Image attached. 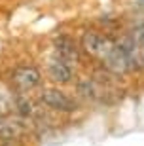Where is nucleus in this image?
Here are the masks:
<instances>
[{
    "label": "nucleus",
    "instance_id": "2",
    "mask_svg": "<svg viewBox=\"0 0 144 146\" xmlns=\"http://www.w3.org/2000/svg\"><path fill=\"white\" fill-rule=\"evenodd\" d=\"M40 101H42L48 108L57 110V112H74L78 108V104L68 93L61 91V89H55V87H49V89H44L42 95H40Z\"/></svg>",
    "mask_w": 144,
    "mask_h": 146
},
{
    "label": "nucleus",
    "instance_id": "1",
    "mask_svg": "<svg viewBox=\"0 0 144 146\" xmlns=\"http://www.w3.org/2000/svg\"><path fill=\"white\" fill-rule=\"evenodd\" d=\"M116 42H112L108 36L101 33H95V31H89V33H84L82 36V48L84 51H87L89 55L97 57V59L104 61L108 57V53L114 49Z\"/></svg>",
    "mask_w": 144,
    "mask_h": 146
},
{
    "label": "nucleus",
    "instance_id": "6",
    "mask_svg": "<svg viewBox=\"0 0 144 146\" xmlns=\"http://www.w3.org/2000/svg\"><path fill=\"white\" fill-rule=\"evenodd\" d=\"M15 133H17L15 125H11V123H8V121H2V119H0V139H13Z\"/></svg>",
    "mask_w": 144,
    "mask_h": 146
},
{
    "label": "nucleus",
    "instance_id": "4",
    "mask_svg": "<svg viewBox=\"0 0 144 146\" xmlns=\"http://www.w3.org/2000/svg\"><path fill=\"white\" fill-rule=\"evenodd\" d=\"M48 76L53 84L64 86V84H70V82H72V78H74V68H72L70 63H66V61H63L61 57L55 55V57H51V59L48 61Z\"/></svg>",
    "mask_w": 144,
    "mask_h": 146
},
{
    "label": "nucleus",
    "instance_id": "3",
    "mask_svg": "<svg viewBox=\"0 0 144 146\" xmlns=\"http://www.w3.org/2000/svg\"><path fill=\"white\" fill-rule=\"evenodd\" d=\"M11 82L21 93H31L32 89H36L42 84V74L34 66H29V65L17 66L15 70L11 72Z\"/></svg>",
    "mask_w": 144,
    "mask_h": 146
},
{
    "label": "nucleus",
    "instance_id": "7",
    "mask_svg": "<svg viewBox=\"0 0 144 146\" xmlns=\"http://www.w3.org/2000/svg\"><path fill=\"white\" fill-rule=\"evenodd\" d=\"M140 2H142V4H144V0H140Z\"/></svg>",
    "mask_w": 144,
    "mask_h": 146
},
{
    "label": "nucleus",
    "instance_id": "5",
    "mask_svg": "<svg viewBox=\"0 0 144 146\" xmlns=\"http://www.w3.org/2000/svg\"><path fill=\"white\" fill-rule=\"evenodd\" d=\"M55 55L61 57L63 61H66V63H70V65L80 59V51L76 48V44L66 36H61L55 42Z\"/></svg>",
    "mask_w": 144,
    "mask_h": 146
}]
</instances>
